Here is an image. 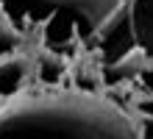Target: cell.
Wrapping results in <instances>:
<instances>
[{
  "instance_id": "1",
  "label": "cell",
  "mask_w": 153,
  "mask_h": 139,
  "mask_svg": "<svg viewBox=\"0 0 153 139\" xmlns=\"http://www.w3.org/2000/svg\"><path fill=\"white\" fill-rule=\"evenodd\" d=\"M0 139H139V125L106 92L48 86L0 103Z\"/></svg>"
},
{
  "instance_id": "2",
  "label": "cell",
  "mask_w": 153,
  "mask_h": 139,
  "mask_svg": "<svg viewBox=\"0 0 153 139\" xmlns=\"http://www.w3.org/2000/svg\"><path fill=\"white\" fill-rule=\"evenodd\" d=\"M125 0H0V14L36 36L39 48L64 56L70 48H92Z\"/></svg>"
},
{
  "instance_id": "3",
  "label": "cell",
  "mask_w": 153,
  "mask_h": 139,
  "mask_svg": "<svg viewBox=\"0 0 153 139\" xmlns=\"http://www.w3.org/2000/svg\"><path fill=\"white\" fill-rule=\"evenodd\" d=\"M100 64L114 61L117 56L137 48L148 56L153 67V0H125L120 14L106 25V31L95 39Z\"/></svg>"
},
{
  "instance_id": "4",
  "label": "cell",
  "mask_w": 153,
  "mask_h": 139,
  "mask_svg": "<svg viewBox=\"0 0 153 139\" xmlns=\"http://www.w3.org/2000/svg\"><path fill=\"white\" fill-rule=\"evenodd\" d=\"M33 78V59L28 53H11L0 59V103L22 95Z\"/></svg>"
},
{
  "instance_id": "5",
  "label": "cell",
  "mask_w": 153,
  "mask_h": 139,
  "mask_svg": "<svg viewBox=\"0 0 153 139\" xmlns=\"http://www.w3.org/2000/svg\"><path fill=\"white\" fill-rule=\"evenodd\" d=\"M148 67H150L148 56L142 53V50H137V48H131L128 53L117 56L114 61L100 64L103 89H109V86H123V83H128V81H137Z\"/></svg>"
},
{
  "instance_id": "6",
  "label": "cell",
  "mask_w": 153,
  "mask_h": 139,
  "mask_svg": "<svg viewBox=\"0 0 153 139\" xmlns=\"http://www.w3.org/2000/svg\"><path fill=\"white\" fill-rule=\"evenodd\" d=\"M33 59V75H36L45 86H59L61 78H64L67 72V59L59 53H53L48 48H39L36 56H31Z\"/></svg>"
},
{
  "instance_id": "7",
  "label": "cell",
  "mask_w": 153,
  "mask_h": 139,
  "mask_svg": "<svg viewBox=\"0 0 153 139\" xmlns=\"http://www.w3.org/2000/svg\"><path fill=\"white\" fill-rule=\"evenodd\" d=\"M22 42H25V33L8 17L0 14V59L3 56H11V53H20Z\"/></svg>"
},
{
  "instance_id": "8",
  "label": "cell",
  "mask_w": 153,
  "mask_h": 139,
  "mask_svg": "<svg viewBox=\"0 0 153 139\" xmlns=\"http://www.w3.org/2000/svg\"><path fill=\"white\" fill-rule=\"evenodd\" d=\"M131 111H134L137 117H150V120H153V92H142V95L134 100Z\"/></svg>"
}]
</instances>
